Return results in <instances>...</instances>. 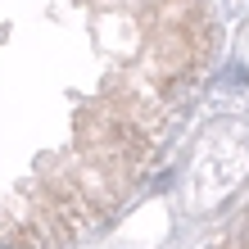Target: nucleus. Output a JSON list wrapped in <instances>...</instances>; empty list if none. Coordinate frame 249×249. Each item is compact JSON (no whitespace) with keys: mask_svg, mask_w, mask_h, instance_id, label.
<instances>
[]
</instances>
